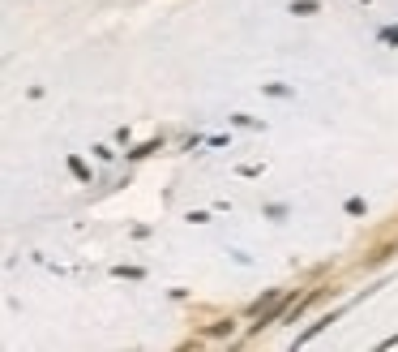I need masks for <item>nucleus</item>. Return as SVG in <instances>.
Instances as JSON below:
<instances>
[{
  "mask_svg": "<svg viewBox=\"0 0 398 352\" xmlns=\"http://www.w3.org/2000/svg\"><path fill=\"white\" fill-rule=\"evenodd\" d=\"M154 150H163V138H150V142H142L137 150H129V159H146V155H154Z\"/></svg>",
  "mask_w": 398,
  "mask_h": 352,
  "instance_id": "3",
  "label": "nucleus"
},
{
  "mask_svg": "<svg viewBox=\"0 0 398 352\" xmlns=\"http://www.w3.org/2000/svg\"><path fill=\"white\" fill-rule=\"evenodd\" d=\"M321 5H317V0H292V13L296 18H309V13H317Z\"/></svg>",
  "mask_w": 398,
  "mask_h": 352,
  "instance_id": "4",
  "label": "nucleus"
},
{
  "mask_svg": "<svg viewBox=\"0 0 398 352\" xmlns=\"http://www.w3.org/2000/svg\"><path fill=\"white\" fill-rule=\"evenodd\" d=\"M347 215H364V198H347Z\"/></svg>",
  "mask_w": 398,
  "mask_h": 352,
  "instance_id": "7",
  "label": "nucleus"
},
{
  "mask_svg": "<svg viewBox=\"0 0 398 352\" xmlns=\"http://www.w3.org/2000/svg\"><path fill=\"white\" fill-rule=\"evenodd\" d=\"M381 348H398V335H390V339H385V344H381Z\"/></svg>",
  "mask_w": 398,
  "mask_h": 352,
  "instance_id": "8",
  "label": "nucleus"
},
{
  "mask_svg": "<svg viewBox=\"0 0 398 352\" xmlns=\"http://www.w3.org/2000/svg\"><path fill=\"white\" fill-rule=\"evenodd\" d=\"M377 39H381V43H394V47H398V26H385V30H381Z\"/></svg>",
  "mask_w": 398,
  "mask_h": 352,
  "instance_id": "6",
  "label": "nucleus"
},
{
  "mask_svg": "<svg viewBox=\"0 0 398 352\" xmlns=\"http://www.w3.org/2000/svg\"><path fill=\"white\" fill-rule=\"evenodd\" d=\"M111 275H116V279H146V271H142V267H116Z\"/></svg>",
  "mask_w": 398,
  "mask_h": 352,
  "instance_id": "5",
  "label": "nucleus"
},
{
  "mask_svg": "<svg viewBox=\"0 0 398 352\" xmlns=\"http://www.w3.org/2000/svg\"><path fill=\"white\" fill-rule=\"evenodd\" d=\"M65 164H69V172H73L82 185H90V168H86V159H82V155H69Z\"/></svg>",
  "mask_w": 398,
  "mask_h": 352,
  "instance_id": "2",
  "label": "nucleus"
},
{
  "mask_svg": "<svg viewBox=\"0 0 398 352\" xmlns=\"http://www.w3.org/2000/svg\"><path fill=\"white\" fill-rule=\"evenodd\" d=\"M373 292H377V288H364L360 296H352V301H343V305H338V310H330V314H321V318H317V322H313L309 331H300V335H296V344H309V339H317V335H321L325 327H334V322H338V318H343L347 310H356V305H360V301H364V296H373Z\"/></svg>",
  "mask_w": 398,
  "mask_h": 352,
  "instance_id": "1",
  "label": "nucleus"
}]
</instances>
